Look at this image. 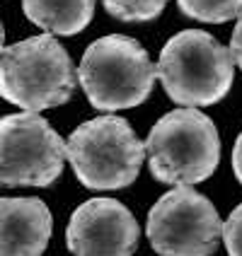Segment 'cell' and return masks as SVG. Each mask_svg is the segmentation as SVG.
Instances as JSON below:
<instances>
[{
  "mask_svg": "<svg viewBox=\"0 0 242 256\" xmlns=\"http://www.w3.org/2000/svg\"><path fill=\"white\" fill-rule=\"evenodd\" d=\"M78 70L54 34L8 46L0 56V97L25 112L61 106L73 97Z\"/></svg>",
  "mask_w": 242,
  "mask_h": 256,
  "instance_id": "6da1fadb",
  "label": "cell"
},
{
  "mask_svg": "<svg viewBox=\"0 0 242 256\" xmlns=\"http://www.w3.org/2000/svg\"><path fill=\"white\" fill-rule=\"evenodd\" d=\"M155 72L172 102L182 106H211L232 87L235 60L230 48L208 32L186 29L162 46Z\"/></svg>",
  "mask_w": 242,
  "mask_h": 256,
  "instance_id": "7a4b0ae2",
  "label": "cell"
},
{
  "mask_svg": "<svg viewBox=\"0 0 242 256\" xmlns=\"http://www.w3.org/2000/svg\"><path fill=\"white\" fill-rule=\"evenodd\" d=\"M155 78L148 51L124 34H109L90 44L78 68L85 97L104 114L143 104L153 92Z\"/></svg>",
  "mask_w": 242,
  "mask_h": 256,
  "instance_id": "3957f363",
  "label": "cell"
},
{
  "mask_svg": "<svg viewBox=\"0 0 242 256\" xmlns=\"http://www.w3.org/2000/svg\"><path fill=\"white\" fill-rule=\"evenodd\" d=\"M145 152L157 182L194 186L206 182L218 167L220 138L203 112L184 106L167 112L150 128Z\"/></svg>",
  "mask_w": 242,
  "mask_h": 256,
  "instance_id": "277c9868",
  "label": "cell"
},
{
  "mask_svg": "<svg viewBox=\"0 0 242 256\" xmlns=\"http://www.w3.org/2000/svg\"><path fill=\"white\" fill-rule=\"evenodd\" d=\"M66 157L80 184L92 191H116L131 186L145 160V142L121 116H97L85 121L66 140Z\"/></svg>",
  "mask_w": 242,
  "mask_h": 256,
  "instance_id": "5b68a950",
  "label": "cell"
},
{
  "mask_svg": "<svg viewBox=\"0 0 242 256\" xmlns=\"http://www.w3.org/2000/svg\"><path fill=\"white\" fill-rule=\"evenodd\" d=\"M148 240L160 256H211L223 234L213 203L191 186H177L148 213Z\"/></svg>",
  "mask_w": 242,
  "mask_h": 256,
  "instance_id": "8992f818",
  "label": "cell"
},
{
  "mask_svg": "<svg viewBox=\"0 0 242 256\" xmlns=\"http://www.w3.org/2000/svg\"><path fill=\"white\" fill-rule=\"evenodd\" d=\"M66 162V142L39 114L0 118V186H51Z\"/></svg>",
  "mask_w": 242,
  "mask_h": 256,
  "instance_id": "52a82bcc",
  "label": "cell"
},
{
  "mask_svg": "<svg viewBox=\"0 0 242 256\" xmlns=\"http://www.w3.org/2000/svg\"><path fill=\"white\" fill-rule=\"evenodd\" d=\"M138 234V222L124 203L90 198L71 215L66 244L75 256H133Z\"/></svg>",
  "mask_w": 242,
  "mask_h": 256,
  "instance_id": "ba28073f",
  "label": "cell"
},
{
  "mask_svg": "<svg viewBox=\"0 0 242 256\" xmlns=\"http://www.w3.org/2000/svg\"><path fill=\"white\" fill-rule=\"evenodd\" d=\"M54 232L49 206L39 198H0V256H42Z\"/></svg>",
  "mask_w": 242,
  "mask_h": 256,
  "instance_id": "9c48e42d",
  "label": "cell"
},
{
  "mask_svg": "<svg viewBox=\"0 0 242 256\" xmlns=\"http://www.w3.org/2000/svg\"><path fill=\"white\" fill-rule=\"evenodd\" d=\"M97 0H22L25 14L46 34L73 36L92 22Z\"/></svg>",
  "mask_w": 242,
  "mask_h": 256,
  "instance_id": "30bf717a",
  "label": "cell"
},
{
  "mask_svg": "<svg viewBox=\"0 0 242 256\" xmlns=\"http://www.w3.org/2000/svg\"><path fill=\"white\" fill-rule=\"evenodd\" d=\"M177 5L186 17L211 24H220L242 14V0H177Z\"/></svg>",
  "mask_w": 242,
  "mask_h": 256,
  "instance_id": "8fae6325",
  "label": "cell"
},
{
  "mask_svg": "<svg viewBox=\"0 0 242 256\" xmlns=\"http://www.w3.org/2000/svg\"><path fill=\"white\" fill-rule=\"evenodd\" d=\"M107 12L121 22H148L165 10L167 0H102Z\"/></svg>",
  "mask_w": 242,
  "mask_h": 256,
  "instance_id": "7c38bea8",
  "label": "cell"
},
{
  "mask_svg": "<svg viewBox=\"0 0 242 256\" xmlns=\"http://www.w3.org/2000/svg\"><path fill=\"white\" fill-rule=\"evenodd\" d=\"M220 237H223L230 256H242V203L223 222V234Z\"/></svg>",
  "mask_w": 242,
  "mask_h": 256,
  "instance_id": "4fadbf2b",
  "label": "cell"
},
{
  "mask_svg": "<svg viewBox=\"0 0 242 256\" xmlns=\"http://www.w3.org/2000/svg\"><path fill=\"white\" fill-rule=\"evenodd\" d=\"M230 54H232V60L240 66L242 70V14L237 17V24H235L232 39H230Z\"/></svg>",
  "mask_w": 242,
  "mask_h": 256,
  "instance_id": "5bb4252c",
  "label": "cell"
},
{
  "mask_svg": "<svg viewBox=\"0 0 242 256\" xmlns=\"http://www.w3.org/2000/svg\"><path fill=\"white\" fill-rule=\"evenodd\" d=\"M232 170H235V176L242 184V133L235 140V148H232Z\"/></svg>",
  "mask_w": 242,
  "mask_h": 256,
  "instance_id": "9a60e30c",
  "label": "cell"
},
{
  "mask_svg": "<svg viewBox=\"0 0 242 256\" xmlns=\"http://www.w3.org/2000/svg\"><path fill=\"white\" fill-rule=\"evenodd\" d=\"M5 51V29H3V22H0V56Z\"/></svg>",
  "mask_w": 242,
  "mask_h": 256,
  "instance_id": "2e32d148",
  "label": "cell"
}]
</instances>
